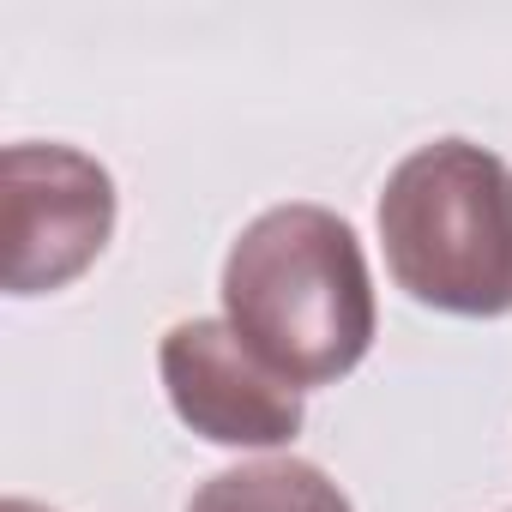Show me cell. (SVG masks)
I'll return each mask as SVG.
<instances>
[{
	"label": "cell",
	"mask_w": 512,
	"mask_h": 512,
	"mask_svg": "<svg viewBox=\"0 0 512 512\" xmlns=\"http://www.w3.org/2000/svg\"><path fill=\"white\" fill-rule=\"evenodd\" d=\"M223 320L302 392L344 380L380 326L356 229L326 205L260 211L223 260Z\"/></svg>",
	"instance_id": "6da1fadb"
},
{
	"label": "cell",
	"mask_w": 512,
	"mask_h": 512,
	"mask_svg": "<svg viewBox=\"0 0 512 512\" xmlns=\"http://www.w3.org/2000/svg\"><path fill=\"white\" fill-rule=\"evenodd\" d=\"M380 241L410 302L458 320L512 314V163L470 139L410 151L386 175Z\"/></svg>",
	"instance_id": "7a4b0ae2"
},
{
	"label": "cell",
	"mask_w": 512,
	"mask_h": 512,
	"mask_svg": "<svg viewBox=\"0 0 512 512\" xmlns=\"http://www.w3.org/2000/svg\"><path fill=\"white\" fill-rule=\"evenodd\" d=\"M7 290L55 296L115 235V181L73 145H7Z\"/></svg>",
	"instance_id": "3957f363"
},
{
	"label": "cell",
	"mask_w": 512,
	"mask_h": 512,
	"mask_svg": "<svg viewBox=\"0 0 512 512\" xmlns=\"http://www.w3.org/2000/svg\"><path fill=\"white\" fill-rule=\"evenodd\" d=\"M157 368H163L175 416L211 446L272 452V446H290L308 422L302 386H290L278 368H266L235 338L229 320L169 326V338L157 350Z\"/></svg>",
	"instance_id": "277c9868"
},
{
	"label": "cell",
	"mask_w": 512,
	"mask_h": 512,
	"mask_svg": "<svg viewBox=\"0 0 512 512\" xmlns=\"http://www.w3.org/2000/svg\"><path fill=\"white\" fill-rule=\"evenodd\" d=\"M187 512H356V506L320 464L260 458V464H235L199 482Z\"/></svg>",
	"instance_id": "5b68a950"
},
{
	"label": "cell",
	"mask_w": 512,
	"mask_h": 512,
	"mask_svg": "<svg viewBox=\"0 0 512 512\" xmlns=\"http://www.w3.org/2000/svg\"><path fill=\"white\" fill-rule=\"evenodd\" d=\"M0 512H49V506H37V500H7Z\"/></svg>",
	"instance_id": "8992f818"
}]
</instances>
